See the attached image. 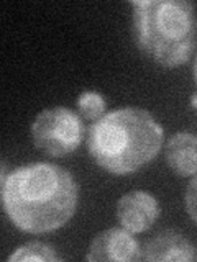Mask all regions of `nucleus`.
Returning <instances> with one entry per match:
<instances>
[{"label":"nucleus","instance_id":"9","mask_svg":"<svg viewBox=\"0 0 197 262\" xmlns=\"http://www.w3.org/2000/svg\"><path fill=\"white\" fill-rule=\"evenodd\" d=\"M10 262H20V260H60V257L56 256L54 249L51 246L43 244V243H28L18 248L15 252H12L8 256Z\"/></svg>","mask_w":197,"mask_h":262},{"label":"nucleus","instance_id":"5","mask_svg":"<svg viewBox=\"0 0 197 262\" xmlns=\"http://www.w3.org/2000/svg\"><path fill=\"white\" fill-rule=\"evenodd\" d=\"M143 257L142 248L130 231L120 228H110L98 233L89 246L86 260H122L135 262Z\"/></svg>","mask_w":197,"mask_h":262},{"label":"nucleus","instance_id":"2","mask_svg":"<svg viewBox=\"0 0 197 262\" xmlns=\"http://www.w3.org/2000/svg\"><path fill=\"white\" fill-rule=\"evenodd\" d=\"M163 144V128L143 108H120L94 121L87 131V149L97 166L127 176L151 162Z\"/></svg>","mask_w":197,"mask_h":262},{"label":"nucleus","instance_id":"7","mask_svg":"<svg viewBox=\"0 0 197 262\" xmlns=\"http://www.w3.org/2000/svg\"><path fill=\"white\" fill-rule=\"evenodd\" d=\"M143 257L153 262H189L194 260L195 251L187 237L168 229L148 243Z\"/></svg>","mask_w":197,"mask_h":262},{"label":"nucleus","instance_id":"11","mask_svg":"<svg viewBox=\"0 0 197 262\" xmlns=\"http://www.w3.org/2000/svg\"><path fill=\"white\" fill-rule=\"evenodd\" d=\"M186 208L191 220L197 225V176L191 180L186 190Z\"/></svg>","mask_w":197,"mask_h":262},{"label":"nucleus","instance_id":"4","mask_svg":"<svg viewBox=\"0 0 197 262\" xmlns=\"http://www.w3.org/2000/svg\"><path fill=\"white\" fill-rule=\"evenodd\" d=\"M31 136L40 151L60 158L77 149L84 138V125L72 110L54 106L38 115L33 121Z\"/></svg>","mask_w":197,"mask_h":262},{"label":"nucleus","instance_id":"10","mask_svg":"<svg viewBox=\"0 0 197 262\" xmlns=\"http://www.w3.org/2000/svg\"><path fill=\"white\" fill-rule=\"evenodd\" d=\"M77 106L82 117L92 121L102 118L105 113V100L97 92H84L77 98Z\"/></svg>","mask_w":197,"mask_h":262},{"label":"nucleus","instance_id":"1","mask_svg":"<svg viewBox=\"0 0 197 262\" xmlns=\"http://www.w3.org/2000/svg\"><path fill=\"white\" fill-rule=\"evenodd\" d=\"M7 216L25 233L41 234L64 226L77 205V185L68 170L48 162L15 169L2 179Z\"/></svg>","mask_w":197,"mask_h":262},{"label":"nucleus","instance_id":"12","mask_svg":"<svg viewBox=\"0 0 197 262\" xmlns=\"http://www.w3.org/2000/svg\"><path fill=\"white\" fill-rule=\"evenodd\" d=\"M191 105H192L194 108L197 110V94H194V95H192V98H191Z\"/></svg>","mask_w":197,"mask_h":262},{"label":"nucleus","instance_id":"13","mask_svg":"<svg viewBox=\"0 0 197 262\" xmlns=\"http://www.w3.org/2000/svg\"><path fill=\"white\" fill-rule=\"evenodd\" d=\"M194 79L197 82V56H195V61H194Z\"/></svg>","mask_w":197,"mask_h":262},{"label":"nucleus","instance_id":"3","mask_svg":"<svg viewBox=\"0 0 197 262\" xmlns=\"http://www.w3.org/2000/svg\"><path fill=\"white\" fill-rule=\"evenodd\" d=\"M133 33L142 51L163 68L189 61L197 38V16L187 0L133 2Z\"/></svg>","mask_w":197,"mask_h":262},{"label":"nucleus","instance_id":"6","mask_svg":"<svg viewBox=\"0 0 197 262\" xmlns=\"http://www.w3.org/2000/svg\"><path fill=\"white\" fill-rule=\"evenodd\" d=\"M158 216L160 205L148 192H128L117 203V218L120 225L131 234L148 231Z\"/></svg>","mask_w":197,"mask_h":262},{"label":"nucleus","instance_id":"8","mask_svg":"<svg viewBox=\"0 0 197 262\" xmlns=\"http://www.w3.org/2000/svg\"><path fill=\"white\" fill-rule=\"evenodd\" d=\"M164 159L176 176L189 177L197 174V136L192 133L171 136L164 149Z\"/></svg>","mask_w":197,"mask_h":262}]
</instances>
